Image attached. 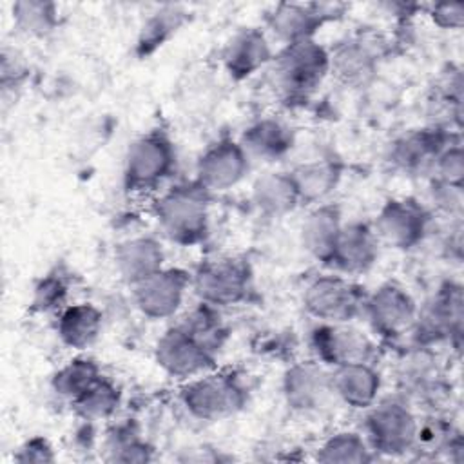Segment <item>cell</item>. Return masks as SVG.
<instances>
[{"label":"cell","instance_id":"1","mask_svg":"<svg viewBox=\"0 0 464 464\" xmlns=\"http://www.w3.org/2000/svg\"><path fill=\"white\" fill-rule=\"evenodd\" d=\"M330 72V54L314 38L285 45L270 62V80L285 100H306Z\"/></svg>","mask_w":464,"mask_h":464},{"label":"cell","instance_id":"2","mask_svg":"<svg viewBox=\"0 0 464 464\" xmlns=\"http://www.w3.org/2000/svg\"><path fill=\"white\" fill-rule=\"evenodd\" d=\"M210 192L198 181L172 187L154 205L161 232L178 245L190 246L208 234Z\"/></svg>","mask_w":464,"mask_h":464},{"label":"cell","instance_id":"3","mask_svg":"<svg viewBox=\"0 0 464 464\" xmlns=\"http://www.w3.org/2000/svg\"><path fill=\"white\" fill-rule=\"evenodd\" d=\"M176 167V149L161 130L134 140L123 161V185L130 192H147L161 185Z\"/></svg>","mask_w":464,"mask_h":464},{"label":"cell","instance_id":"4","mask_svg":"<svg viewBox=\"0 0 464 464\" xmlns=\"http://www.w3.org/2000/svg\"><path fill=\"white\" fill-rule=\"evenodd\" d=\"M179 401L198 420H219L241 410L246 390L228 373H201L181 388Z\"/></svg>","mask_w":464,"mask_h":464},{"label":"cell","instance_id":"5","mask_svg":"<svg viewBox=\"0 0 464 464\" xmlns=\"http://www.w3.org/2000/svg\"><path fill=\"white\" fill-rule=\"evenodd\" d=\"M250 266L237 257L205 261L190 279L201 303L216 308L241 303L250 290Z\"/></svg>","mask_w":464,"mask_h":464},{"label":"cell","instance_id":"6","mask_svg":"<svg viewBox=\"0 0 464 464\" xmlns=\"http://www.w3.org/2000/svg\"><path fill=\"white\" fill-rule=\"evenodd\" d=\"M366 415V442L372 450L384 455H402L413 450L419 420L401 401H382L372 404Z\"/></svg>","mask_w":464,"mask_h":464},{"label":"cell","instance_id":"7","mask_svg":"<svg viewBox=\"0 0 464 464\" xmlns=\"http://www.w3.org/2000/svg\"><path fill=\"white\" fill-rule=\"evenodd\" d=\"M366 295L355 283L341 276L314 279L303 295L304 308L321 323H350L362 314Z\"/></svg>","mask_w":464,"mask_h":464},{"label":"cell","instance_id":"8","mask_svg":"<svg viewBox=\"0 0 464 464\" xmlns=\"http://www.w3.org/2000/svg\"><path fill=\"white\" fill-rule=\"evenodd\" d=\"M214 361L216 352L178 323L158 339L156 362L170 377H198L210 370Z\"/></svg>","mask_w":464,"mask_h":464},{"label":"cell","instance_id":"9","mask_svg":"<svg viewBox=\"0 0 464 464\" xmlns=\"http://www.w3.org/2000/svg\"><path fill=\"white\" fill-rule=\"evenodd\" d=\"M362 312L372 330L384 339H395L413 330L419 314L413 297L395 283H384L368 295Z\"/></svg>","mask_w":464,"mask_h":464},{"label":"cell","instance_id":"10","mask_svg":"<svg viewBox=\"0 0 464 464\" xmlns=\"http://www.w3.org/2000/svg\"><path fill=\"white\" fill-rule=\"evenodd\" d=\"M428 223V212L415 199L393 198L379 210L373 232L388 246L410 250L422 241Z\"/></svg>","mask_w":464,"mask_h":464},{"label":"cell","instance_id":"11","mask_svg":"<svg viewBox=\"0 0 464 464\" xmlns=\"http://www.w3.org/2000/svg\"><path fill=\"white\" fill-rule=\"evenodd\" d=\"M310 343L317 359L334 368L370 362L375 353L373 343L348 323H321L312 330Z\"/></svg>","mask_w":464,"mask_h":464},{"label":"cell","instance_id":"12","mask_svg":"<svg viewBox=\"0 0 464 464\" xmlns=\"http://www.w3.org/2000/svg\"><path fill=\"white\" fill-rule=\"evenodd\" d=\"M190 276L181 268H161L134 288V303L150 319H167L181 308Z\"/></svg>","mask_w":464,"mask_h":464},{"label":"cell","instance_id":"13","mask_svg":"<svg viewBox=\"0 0 464 464\" xmlns=\"http://www.w3.org/2000/svg\"><path fill=\"white\" fill-rule=\"evenodd\" d=\"M250 158L241 143L219 140L198 160L196 181L208 192H221L236 187L248 172Z\"/></svg>","mask_w":464,"mask_h":464},{"label":"cell","instance_id":"14","mask_svg":"<svg viewBox=\"0 0 464 464\" xmlns=\"http://www.w3.org/2000/svg\"><path fill=\"white\" fill-rule=\"evenodd\" d=\"M335 5L326 4H279L268 16V27L285 45L312 40L315 31L335 18Z\"/></svg>","mask_w":464,"mask_h":464},{"label":"cell","instance_id":"15","mask_svg":"<svg viewBox=\"0 0 464 464\" xmlns=\"http://www.w3.org/2000/svg\"><path fill=\"white\" fill-rule=\"evenodd\" d=\"M283 393L286 404L297 411L319 410L334 395L332 375L319 362H297L285 373Z\"/></svg>","mask_w":464,"mask_h":464},{"label":"cell","instance_id":"16","mask_svg":"<svg viewBox=\"0 0 464 464\" xmlns=\"http://www.w3.org/2000/svg\"><path fill=\"white\" fill-rule=\"evenodd\" d=\"M420 339L460 337L462 330V290L459 285H444L417 314L415 326Z\"/></svg>","mask_w":464,"mask_h":464},{"label":"cell","instance_id":"17","mask_svg":"<svg viewBox=\"0 0 464 464\" xmlns=\"http://www.w3.org/2000/svg\"><path fill=\"white\" fill-rule=\"evenodd\" d=\"M442 129H417L402 134L390 145L388 161L402 172H420L433 167L439 154L448 147Z\"/></svg>","mask_w":464,"mask_h":464},{"label":"cell","instance_id":"18","mask_svg":"<svg viewBox=\"0 0 464 464\" xmlns=\"http://www.w3.org/2000/svg\"><path fill=\"white\" fill-rule=\"evenodd\" d=\"M377 246L379 239L368 225L359 221L343 225L328 265L344 274H361L375 263Z\"/></svg>","mask_w":464,"mask_h":464},{"label":"cell","instance_id":"19","mask_svg":"<svg viewBox=\"0 0 464 464\" xmlns=\"http://www.w3.org/2000/svg\"><path fill=\"white\" fill-rule=\"evenodd\" d=\"M272 62V49L263 31L256 27L236 33L223 51V65L236 80H245Z\"/></svg>","mask_w":464,"mask_h":464},{"label":"cell","instance_id":"20","mask_svg":"<svg viewBox=\"0 0 464 464\" xmlns=\"http://www.w3.org/2000/svg\"><path fill=\"white\" fill-rule=\"evenodd\" d=\"M372 44L373 42L364 36H355L341 42L334 51H328L332 74L350 85L366 83L373 76L381 54Z\"/></svg>","mask_w":464,"mask_h":464},{"label":"cell","instance_id":"21","mask_svg":"<svg viewBox=\"0 0 464 464\" xmlns=\"http://www.w3.org/2000/svg\"><path fill=\"white\" fill-rule=\"evenodd\" d=\"M163 248L161 245L149 236H138L125 239L116 246L114 261L121 279L136 286L152 274L163 268Z\"/></svg>","mask_w":464,"mask_h":464},{"label":"cell","instance_id":"22","mask_svg":"<svg viewBox=\"0 0 464 464\" xmlns=\"http://www.w3.org/2000/svg\"><path fill=\"white\" fill-rule=\"evenodd\" d=\"M332 390L352 408H370L381 390V375L372 362H352L337 366L332 373Z\"/></svg>","mask_w":464,"mask_h":464},{"label":"cell","instance_id":"23","mask_svg":"<svg viewBox=\"0 0 464 464\" xmlns=\"http://www.w3.org/2000/svg\"><path fill=\"white\" fill-rule=\"evenodd\" d=\"M343 221L335 205H319L314 208L301 227V243L304 250L324 265L330 263L337 237L341 234Z\"/></svg>","mask_w":464,"mask_h":464},{"label":"cell","instance_id":"24","mask_svg":"<svg viewBox=\"0 0 464 464\" xmlns=\"http://www.w3.org/2000/svg\"><path fill=\"white\" fill-rule=\"evenodd\" d=\"M294 140V130L286 123L274 118H263L243 132L239 143L248 158L276 161L290 152Z\"/></svg>","mask_w":464,"mask_h":464},{"label":"cell","instance_id":"25","mask_svg":"<svg viewBox=\"0 0 464 464\" xmlns=\"http://www.w3.org/2000/svg\"><path fill=\"white\" fill-rule=\"evenodd\" d=\"M252 201L266 216L279 218L299 203V192L290 172H268L252 185Z\"/></svg>","mask_w":464,"mask_h":464},{"label":"cell","instance_id":"26","mask_svg":"<svg viewBox=\"0 0 464 464\" xmlns=\"http://www.w3.org/2000/svg\"><path fill=\"white\" fill-rule=\"evenodd\" d=\"M102 323L103 315L94 304L80 303L62 310L56 323V332L65 346L85 350L98 339Z\"/></svg>","mask_w":464,"mask_h":464},{"label":"cell","instance_id":"27","mask_svg":"<svg viewBox=\"0 0 464 464\" xmlns=\"http://www.w3.org/2000/svg\"><path fill=\"white\" fill-rule=\"evenodd\" d=\"M304 203H315L332 194L341 179V167L334 160H315L299 165L290 172Z\"/></svg>","mask_w":464,"mask_h":464},{"label":"cell","instance_id":"28","mask_svg":"<svg viewBox=\"0 0 464 464\" xmlns=\"http://www.w3.org/2000/svg\"><path fill=\"white\" fill-rule=\"evenodd\" d=\"M187 20V13L176 5H165L147 18L143 24L136 51L140 56H147L161 47Z\"/></svg>","mask_w":464,"mask_h":464},{"label":"cell","instance_id":"29","mask_svg":"<svg viewBox=\"0 0 464 464\" xmlns=\"http://www.w3.org/2000/svg\"><path fill=\"white\" fill-rule=\"evenodd\" d=\"M102 379V372L92 359L76 357L62 366L53 377V390L67 401H76L94 382Z\"/></svg>","mask_w":464,"mask_h":464},{"label":"cell","instance_id":"30","mask_svg":"<svg viewBox=\"0 0 464 464\" xmlns=\"http://www.w3.org/2000/svg\"><path fill=\"white\" fill-rule=\"evenodd\" d=\"M107 459L114 462H147L152 459L150 446L141 440L138 430L129 424H120L109 430L105 437Z\"/></svg>","mask_w":464,"mask_h":464},{"label":"cell","instance_id":"31","mask_svg":"<svg viewBox=\"0 0 464 464\" xmlns=\"http://www.w3.org/2000/svg\"><path fill=\"white\" fill-rule=\"evenodd\" d=\"M13 20L29 36H47L58 24V13L53 2L20 0L13 4Z\"/></svg>","mask_w":464,"mask_h":464},{"label":"cell","instance_id":"32","mask_svg":"<svg viewBox=\"0 0 464 464\" xmlns=\"http://www.w3.org/2000/svg\"><path fill=\"white\" fill-rule=\"evenodd\" d=\"M71 404L74 406L76 413L85 420L107 419L116 411L120 404V392L111 381L102 377Z\"/></svg>","mask_w":464,"mask_h":464},{"label":"cell","instance_id":"33","mask_svg":"<svg viewBox=\"0 0 464 464\" xmlns=\"http://www.w3.org/2000/svg\"><path fill=\"white\" fill-rule=\"evenodd\" d=\"M372 450L359 433L339 431L326 439L317 451L319 462H370Z\"/></svg>","mask_w":464,"mask_h":464},{"label":"cell","instance_id":"34","mask_svg":"<svg viewBox=\"0 0 464 464\" xmlns=\"http://www.w3.org/2000/svg\"><path fill=\"white\" fill-rule=\"evenodd\" d=\"M67 297V285L65 281L56 276V274H49L47 277H44L36 286H34V294H33V306L40 312H49V310H56L63 304Z\"/></svg>","mask_w":464,"mask_h":464},{"label":"cell","instance_id":"35","mask_svg":"<svg viewBox=\"0 0 464 464\" xmlns=\"http://www.w3.org/2000/svg\"><path fill=\"white\" fill-rule=\"evenodd\" d=\"M433 169L437 172V181L462 187V176H464V156L460 145H448L439 158L433 163Z\"/></svg>","mask_w":464,"mask_h":464},{"label":"cell","instance_id":"36","mask_svg":"<svg viewBox=\"0 0 464 464\" xmlns=\"http://www.w3.org/2000/svg\"><path fill=\"white\" fill-rule=\"evenodd\" d=\"M16 462H38V464H45V462H53L54 460V451L53 446L49 444L47 439L44 437H33L29 440H25L16 455H14Z\"/></svg>","mask_w":464,"mask_h":464},{"label":"cell","instance_id":"37","mask_svg":"<svg viewBox=\"0 0 464 464\" xmlns=\"http://www.w3.org/2000/svg\"><path fill=\"white\" fill-rule=\"evenodd\" d=\"M430 16L442 29H460L464 24V5L460 2L435 4Z\"/></svg>","mask_w":464,"mask_h":464},{"label":"cell","instance_id":"38","mask_svg":"<svg viewBox=\"0 0 464 464\" xmlns=\"http://www.w3.org/2000/svg\"><path fill=\"white\" fill-rule=\"evenodd\" d=\"M433 201L444 210V212H460L462 208V187L448 185L435 181L433 185Z\"/></svg>","mask_w":464,"mask_h":464}]
</instances>
